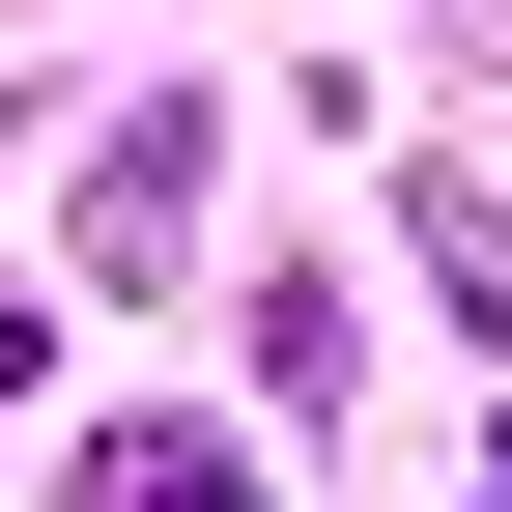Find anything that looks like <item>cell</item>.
I'll list each match as a JSON object with an SVG mask.
<instances>
[{
	"mask_svg": "<svg viewBox=\"0 0 512 512\" xmlns=\"http://www.w3.org/2000/svg\"><path fill=\"white\" fill-rule=\"evenodd\" d=\"M86 512H256L228 456H171V427H114V456H86Z\"/></svg>",
	"mask_w": 512,
	"mask_h": 512,
	"instance_id": "obj_1",
	"label": "cell"
}]
</instances>
